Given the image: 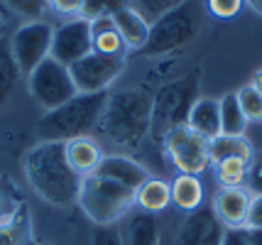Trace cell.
Wrapping results in <instances>:
<instances>
[{
  "label": "cell",
  "instance_id": "cell-20",
  "mask_svg": "<svg viewBox=\"0 0 262 245\" xmlns=\"http://www.w3.org/2000/svg\"><path fill=\"white\" fill-rule=\"evenodd\" d=\"M169 187H171V204L177 209L186 211V213L201 209V204H204V184H201L199 176L177 174Z\"/></svg>",
  "mask_w": 262,
  "mask_h": 245
},
{
  "label": "cell",
  "instance_id": "cell-35",
  "mask_svg": "<svg viewBox=\"0 0 262 245\" xmlns=\"http://www.w3.org/2000/svg\"><path fill=\"white\" fill-rule=\"evenodd\" d=\"M248 191H255V196L262 194V160H255L250 162V169H248Z\"/></svg>",
  "mask_w": 262,
  "mask_h": 245
},
{
  "label": "cell",
  "instance_id": "cell-18",
  "mask_svg": "<svg viewBox=\"0 0 262 245\" xmlns=\"http://www.w3.org/2000/svg\"><path fill=\"white\" fill-rule=\"evenodd\" d=\"M91 23V37H93V52L98 54H108V57H123L125 59V42L115 27L113 17H96L89 20Z\"/></svg>",
  "mask_w": 262,
  "mask_h": 245
},
{
  "label": "cell",
  "instance_id": "cell-17",
  "mask_svg": "<svg viewBox=\"0 0 262 245\" xmlns=\"http://www.w3.org/2000/svg\"><path fill=\"white\" fill-rule=\"evenodd\" d=\"M186 125L206 140H213L216 135H221V110L216 98H206V96L196 98L186 116Z\"/></svg>",
  "mask_w": 262,
  "mask_h": 245
},
{
  "label": "cell",
  "instance_id": "cell-37",
  "mask_svg": "<svg viewBox=\"0 0 262 245\" xmlns=\"http://www.w3.org/2000/svg\"><path fill=\"white\" fill-rule=\"evenodd\" d=\"M8 211V189H5V179H0V213Z\"/></svg>",
  "mask_w": 262,
  "mask_h": 245
},
{
  "label": "cell",
  "instance_id": "cell-40",
  "mask_svg": "<svg viewBox=\"0 0 262 245\" xmlns=\"http://www.w3.org/2000/svg\"><path fill=\"white\" fill-rule=\"evenodd\" d=\"M245 3H248L255 12H260V15H262V0H245Z\"/></svg>",
  "mask_w": 262,
  "mask_h": 245
},
{
  "label": "cell",
  "instance_id": "cell-26",
  "mask_svg": "<svg viewBox=\"0 0 262 245\" xmlns=\"http://www.w3.org/2000/svg\"><path fill=\"white\" fill-rule=\"evenodd\" d=\"M216 179L223 189H233V187H245L248 182V169H250V162L245 160H223V162H216Z\"/></svg>",
  "mask_w": 262,
  "mask_h": 245
},
{
  "label": "cell",
  "instance_id": "cell-13",
  "mask_svg": "<svg viewBox=\"0 0 262 245\" xmlns=\"http://www.w3.org/2000/svg\"><path fill=\"white\" fill-rule=\"evenodd\" d=\"M252 194L245 187L218 189L211 209L216 218L223 223V228H245L248 226V213H250Z\"/></svg>",
  "mask_w": 262,
  "mask_h": 245
},
{
  "label": "cell",
  "instance_id": "cell-10",
  "mask_svg": "<svg viewBox=\"0 0 262 245\" xmlns=\"http://www.w3.org/2000/svg\"><path fill=\"white\" fill-rule=\"evenodd\" d=\"M125 69V59L123 57H108V54H98L91 52L76 64L69 66V74L74 79L76 94H101L108 91L111 83L123 74Z\"/></svg>",
  "mask_w": 262,
  "mask_h": 245
},
{
  "label": "cell",
  "instance_id": "cell-6",
  "mask_svg": "<svg viewBox=\"0 0 262 245\" xmlns=\"http://www.w3.org/2000/svg\"><path fill=\"white\" fill-rule=\"evenodd\" d=\"M199 30V17H196V8L191 3H179L177 8L164 12L149 25V39L145 44V54H167L174 49L189 44L196 37Z\"/></svg>",
  "mask_w": 262,
  "mask_h": 245
},
{
  "label": "cell",
  "instance_id": "cell-22",
  "mask_svg": "<svg viewBox=\"0 0 262 245\" xmlns=\"http://www.w3.org/2000/svg\"><path fill=\"white\" fill-rule=\"evenodd\" d=\"M135 206L140 211H147V213L157 216L160 211L171 206V187L164 179L149 176L147 182L135 191Z\"/></svg>",
  "mask_w": 262,
  "mask_h": 245
},
{
  "label": "cell",
  "instance_id": "cell-27",
  "mask_svg": "<svg viewBox=\"0 0 262 245\" xmlns=\"http://www.w3.org/2000/svg\"><path fill=\"white\" fill-rule=\"evenodd\" d=\"M133 8L130 0H86L81 8V17L96 20V17H113L115 12Z\"/></svg>",
  "mask_w": 262,
  "mask_h": 245
},
{
  "label": "cell",
  "instance_id": "cell-23",
  "mask_svg": "<svg viewBox=\"0 0 262 245\" xmlns=\"http://www.w3.org/2000/svg\"><path fill=\"white\" fill-rule=\"evenodd\" d=\"M160 240V223L155 213L147 211H130L127 218V243L125 245H157Z\"/></svg>",
  "mask_w": 262,
  "mask_h": 245
},
{
  "label": "cell",
  "instance_id": "cell-1",
  "mask_svg": "<svg viewBox=\"0 0 262 245\" xmlns=\"http://www.w3.org/2000/svg\"><path fill=\"white\" fill-rule=\"evenodd\" d=\"M23 169L30 187L47 204L59 206V209H69L76 204L83 176L71 169L64 142H37V145H32L25 152Z\"/></svg>",
  "mask_w": 262,
  "mask_h": 245
},
{
  "label": "cell",
  "instance_id": "cell-14",
  "mask_svg": "<svg viewBox=\"0 0 262 245\" xmlns=\"http://www.w3.org/2000/svg\"><path fill=\"white\" fill-rule=\"evenodd\" d=\"M93 174L111 179V182L130 189V191H137L149 179L147 169L140 162H135L133 157H125V154H105Z\"/></svg>",
  "mask_w": 262,
  "mask_h": 245
},
{
  "label": "cell",
  "instance_id": "cell-7",
  "mask_svg": "<svg viewBox=\"0 0 262 245\" xmlns=\"http://www.w3.org/2000/svg\"><path fill=\"white\" fill-rule=\"evenodd\" d=\"M27 86H30L32 98L45 108V113L64 105L76 96V86H74V79L69 74V66L59 64L57 59L52 57H47L27 76Z\"/></svg>",
  "mask_w": 262,
  "mask_h": 245
},
{
  "label": "cell",
  "instance_id": "cell-24",
  "mask_svg": "<svg viewBox=\"0 0 262 245\" xmlns=\"http://www.w3.org/2000/svg\"><path fill=\"white\" fill-rule=\"evenodd\" d=\"M20 66H17V61L12 57L10 52V39L8 35L0 39V105L5 103L10 94L15 91V86L20 81Z\"/></svg>",
  "mask_w": 262,
  "mask_h": 245
},
{
  "label": "cell",
  "instance_id": "cell-19",
  "mask_svg": "<svg viewBox=\"0 0 262 245\" xmlns=\"http://www.w3.org/2000/svg\"><path fill=\"white\" fill-rule=\"evenodd\" d=\"M113 20L127 49H145L149 39V23L135 8H125V10L115 12Z\"/></svg>",
  "mask_w": 262,
  "mask_h": 245
},
{
  "label": "cell",
  "instance_id": "cell-11",
  "mask_svg": "<svg viewBox=\"0 0 262 245\" xmlns=\"http://www.w3.org/2000/svg\"><path fill=\"white\" fill-rule=\"evenodd\" d=\"M93 52V37H91V23L86 17H71L64 25H59L52 37V52L49 57L57 59L59 64L71 66L79 59Z\"/></svg>",
  "mask_w": 262,
  "mask_h": 245
},
{
  "label": "cell",
  "instance_id": "cell-29",
  "mask_svg": "<svg viewBox=\"0 0 262 245\" xmlns=\"http://www.w3.org/2000/svg\"><path fill=\"white\" fill-rule=\"evenodd\" d=\"M3 3H5V8L10 10V15L25 17L27 23L39 20L47 10V0H3Z\"/></svg>",
  "mask_w": 262,
  "mask_h": 245
},
{
  "label": "cell",
  "instance_id": "cell-16",
  "mask_svg": "<svg viewBox=\"0 0 262 245\" xmlns=\"http://www.w3.org/2000/svg\"><path fill=\"white\" fill-rule=\"evenodd\" d=\"M64 150H67V160L71 164V169L81 176H89L98 169L101 160L105 157L101 150V145L93 140L91 135H83V138H74V140L64 142Z\"/></svg>",
  "mask_w": 262,
  "mask_h": 245
},
{
  "label": "cell",
  "instance_id": "cell-31",
  "mask_svg": "<svg viewBox=\"0 0 262 245\" xmlns=\"http://www.w3.org/2000/svg\"><path fill=\"white\" fill-rule=\"evenodd\" d=\"M86 0H47V10H52L59 17H81V8Z\"/></svg>",
  "mask_w": 262,
  "mask_h": 245
},
{
  "label": "cell",
  "instance_id": "cell-8",
  "mask_svg": "<svg viewBox=\"0 0 262 245\" xmlns=\"http://www.w3.org/2000/svg\"><path fill=\"white\" fill-rule=\"evenodd\" d=\"M164 152L174 164L179 174H194L199 176L211 167V154H208V140L189 125H177L167 132L164 138Z\"/></svg>",
  "mask_w": 262,
  "mask_h": 245
},
{
  "label": "cell",
  "instance_id": "cell-2",
  "mask_svg": "<svg viewBox=\"0 0 262 245\" xmlns=\"http://www.w3.org/2000/svg\"><path fill=\"white\" fill-rule=\"evenodd\" d=\"M98 132L118 147H142V142L152 135V94L140 88L108 94Z\"/></svg>",
  "mask_w": 262,
  "mask_h": 245
},
{
  "label": "cell",
  "instance_id": "cell-9",
  "mask_svg": "<svg viewBox=\"0 0 262 245\" xmlns=\"http://www.w3.org/2000/svg\"><path fill=\"white\" fill-rule=\"evenodd\" d=\"M52 37H54V27L45 20H32V23H23L8 39H10V52L20 74L30 76L52 52Z\"/></svg>",
  "mask_w": 262,
  "mask_h": 245
},
{
  "label": "cell",
  "instance_id": "cell-34",
  "mask_svg": "<svg viewBox=\"0 0 262 245\" xmlns=\"http://www.w3.org/2000/svg\"><path fill=\"white\" fill-rule=\"evenodd\" d=\"M221 245H255L248 228H226Z\"/></svg>",
  "mask_w": 262,
  "mask_h": 245
},
{
  "label": "cell",
  "instance_id": "cell-15",
  "mask_svg": "<svg viewBox=\"0 0 262 245\" xmlns=\"http://www.w3.org/2000/svg\"><path fill=\"white\" fill-rule=\"evenodd\" d=\"M0 245H32V218L27 204H15L0 213Z\"/></svg>",
  "mask_w": 262,
  "mask_h": 245
},
{
  "label": "cell",
  "instance_id": "cell-28",
  "mask_svg": "<svg viewBox=\"0 0 262 245\" xmlns=\"http://www.w3.org/2000/svg\"><path fill=\"white\" fill-rule=\"evenodd\" d=\"M235 96H238V103L243 108L245 118H248V123L250 120H262V94L252 83H248L240 91H235Z\"/></svg>",
  "mask_w": 262,
  "mask_h": 245
},
{
  "label": "cell",
  "instance_id": "cell-39",
  "mask_svg": "<svg viewBox=\"0 0 262 245\" xmlns=\"http://www.w3.org/2000/svg\"><path fill=\"white\" fill-rule=\"evenodd\" d=\"M252 86H255V88H257V91L262 94V69L255 74V79H252Z\"/></svg>",
  "mask_w": 262,
  "mask_h": 245
},
{
  "label": "cell",
  "instance_id": "cell-38",
  "mask_svg": "<svg viewBox=\"0 0 262 245\" xmlns=\"http://www.w3.org/2000/svg\"><path fill=\"white\" fill-rule=\"evenodd\" d=\"M248 231H250L252 243H255V245H262V231H260V228H248Z\"/></svg>",
  "mask_w": 262,
  "mask_h": 245
},
{
  "label": "cell",
  "instance_id": "cell-3",
  "mask_svg": "<svg viewBox=\"0 0 262 245\" xmlns=\"http://www.w3.org/2000/svg\"><path fill=\"white\" fill-rule=\"evenodd\" d=\"M108 91L101 94H76L71 101L47 110L37 120V138L39 142H69L74 138L91 135L98 130L101 113L105 105Z\"/></svg>",
  "mask_w": 262,
  "mask_h": 245
},
{
  "label": "cell",
  "instance_id": "cell-4",
  "mask_svg": "<svg viewBox=\"0 0 262 245\" xmlns=\"http://www.w3.org/2000/svg\"><path fill=\"white\" fill-rule=\"evenodd\" d=\"M76 204L96 226H115L135 209V191L98 174H89L81 179Z\"/></svg>",
  "mask_w": 262,
  "mask_h": 245
},
{
  "label": "cell",
  "instance_id": "cell-33",
  "mask_svg": "<svg viewBox=\"0 0 262 245\" xmlns=\"http://www.w3.org/2000/svg\"><path fill=\"white\" fill-rule=\"evenodd\" d=\"M93 245H125V238L120 235L115 226H96Z\"/></svg>",
  "mask_w": 262,
  "mask_h": 245
},
{
  "label": "cell",
  "instance_id": "cell-12",
  "mask_svg": "<svg viewBox=\"0 0 262 245\" xmlns=\"http://www.w3.org/2000/svg\"><path fill=\"white\" fill-rule=\"evenodd\" d=\"M223 231L226 228L216 218L213 209L211 206H201V209L191 211L184 218L174 245H221Z\"/></svg>",
  "mask_w": 262,
  "mask_h": 245
},
{
  "label": "cell",
  "instance_id": "cell-32",
  "mask_svg": "<svg viewBox=\"0 0 262 245\" xmlns=\"http://www.w3.org/2000/svg\"><path fill=\"white\" fill-rule=\"evenodd\" d=\"M243 3L245 0H208V10H211V15H216L221 20H230V17H235L240 12Z\"/></svg>",
  "mask_w": 262,
  "mask_h": 245
},
{
  "label": "cell",
  "instance_id": "cell-30",
  "mask_svg": "<svg viewBox=\"0 0 262 245\" xmlns=\"http://www.w3.org/2000/svg\"><path fill=\"white\" fill-rule=\"evenodd\" d=\"M130 3H133V8L152 25L157 17H162L164 12H169L171 8H177L184 0H130Z\"/></svg>",
  "mask_w": 262,
  "mask_h": 245
},
{
  "label": "cell",
  "instance_id": "cell-25",
  "mask_svg": "<svg viewBox=\"0 0 262 245\" xmlns=\"http://www.w3.org/2000/svg\"><path fill=\"white\" fill-rule=\"evenodd\" d=\"M221 110V135H243L248 128V118L243 113L235 94H226L218 101Z\"/></svg>",
  "mask_w": 262,
  "mask_h": 245
},
{
  "label": "cell",
  "instance_id": "cell-21",
  "mask_svg": "<svg viewBox=\"0 0 262 245\" xmlns=\"http://www.w3.org/2000/svg\"><path fill=\"white\" fill-rule=\"evenodd\" d=\"M208 154H211V164L223 160L252 162V145L245 135H216L213 140H208Z\"/></svg>",
  "mask_w": 262,
  "mask_h": 245
},
{
  "label": "cell",
  "instance_id": "cell-41",
  "mask_svg": "<svg viewBox=\"0 0 262 245\" xmlns=\"http://www.w3.org/2000/svg\"><path fill=\"white\" fill-rule=\"evenodd\" d=\"M3 37H5V23L0 20V39H3Z\"/></svg>",
  "mask_w": 262,
  "mask_h": 245
},
{
  "label": "cell",
  "instance_id": "cell-5",
  "mask_svg": "<svg viewBox=\"0 0 262 245\" xmlns=\"http://www.w3.org/2000/svg\"><path fill=\"white\" fill-rule=\"evenodd\" d=\"M199 74L191 71L182 79L164 83L157 94H152V135L160 140L177 125H186V116L199 98Z\"/></svg>",
  "mask_w": 262,
  "mask_h": 245
},
{
  "label": "cell",
  "instance_id": "cell-36",
  "mask_svg": "<svg viewBox=\"0 0 262 245\" xmlns=\"http://www.w3.org/2000/svg\"><path fill=\"white\" fill-rule=\"evenodd\" d=\"M245 228H260L262 231V194L260 196H252L250 213H248V226Z\"/></svg>",
  "mask_w": 262,
  "mask_h": 245
}]
</instances>
